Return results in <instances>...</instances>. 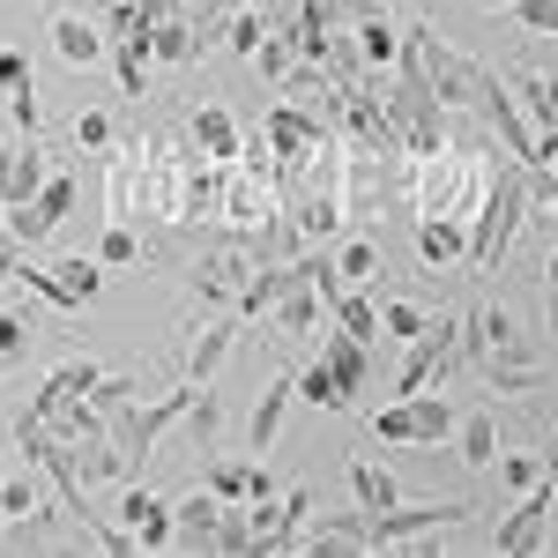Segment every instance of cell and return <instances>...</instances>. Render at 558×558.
Instances as JSON below:
<instances>
[{"label":"cell","instance_id":"obj_1","mask_svg":"<svg viewBox=\"0 0 558 558\" xmlns=\"http://www.w3.org/2000/svg\"><path fill=\"white\" fill-rule=\"evenodd\" d=\"M521 223H529V165L499 149L492 172H484V194H476V209H470V268L476 276H492L499 260L514 254Z\"/></svg>","mask_w":558,"mask_h":558},{"label":"cell","instance_id":"obj_2","mask_svg":"<svg viewBox=\"0 0 558 558\" xmlns=\"http://www.w3.org/2000/svg\"><path fill=\"white\" fill-rule=\"evenodd\" d=\"M194 395H202V387L179 380V387H165V395H149V402H128V410H112V417H105V432L120 439V454L134 462V476H142V462H149V454H157V439H165V432L186 425Z\"/></svg>","mask_w":558,"mask_h":558},{"label":"cell","instance_id":"obj_3","mask_svg":"<svg viewBox=\"0 0 558 558\" xmlns=\"http://www.w3.org/2000/svg\"><path fill=\"white\" fill-rule=\"evenodd\" d=\"M105 60H112V75H120V97H149L157 23L142 15V0H112V8H105Z\"/></svg>","mask_w":558,"mask_h":558},{"label":"cell","instance_id":"obj_4","mask_svg":"<svg viewBox=\"0 0 558 558\" xmlns=\"http://www.w3.org/2000/svg\"><path fill=\"white\" fill-rule=\"evenodd\" d=\"M454 402L439 395V387H425V395H395L380 417H373V432H380L387 447H447L454 439Z\"/></svg>","mask_w":558,"mask_h":558},{"label":"cell","instance_id":"obj_5","mask_svg":"<svg viewBox=\"0 0 558 558\" xmlns=\"http://www.w3.org/2000/svg\"><path fill=\"white\" fill-rule=\"evenodd\" d=\"M476 507L470 499H395L380 514H365V536H373V551H395V544H417L432 529H454V521H470Z\"/></svg>","mask_w":558,"mask_h":558},{"label":"cell","instance_id":"obj_6","mask_svg":"<svg viewBox=\"0 0 558 558\" xmlns=\"http://www.w3.org/2000/svg\"><path fill=\"white\" fill-rule=\"evenodd\" d=\"M462 365V320H425V336L402 343V365H395V395H425L447 373Z\"/></svg>","mask_w":558,"mask_h":558},{"label":"cell","instance_id":"obj_7","mask_svg":"<svg viewBox=\"0 0 558 558\" xmlns=\"http://www.w3.org/2000/svg\"><path fill=\"white\" fill-rule=\"evenodd\" d=\"M551 507H558V484H551V470H544L514 499V514L499 521V536H492L499 558H536V551H544V536H551Z\"/></svg>","mask_w":558,"mask_h":558},{"label":"cell","instance_id":"obj_8","mask_svg":"<svg viewBox=\"0 0 558 558\" xmlns=\"http://www.w3.org/2000/svg\"><path fill=\"white\" fill-rule=\"evenodd\" d=\"M260 268V254H254V239H223L216 254H202L194 260V299L202 305H239V291H246V276Z\"/></svg>","mask_w":558,"mask_h":558},{"label":"cell","instance_id":"obj_9","mask_svg":"<svg viewBox=\"0 0 558 558\" xmlns=\"http://www.w3.org/2000/svg\"><path fill=\"white\" fill-rule=\"evenodd\" d=\"M68 209H75V179H68V172H52V179L38 186V194H31V202H15V209H0V216H8L15 246H45V239H52V231L68 223Z\"/></svg>","mask_w":558,"mask_h":558},{"label":"cell","instance_id":"obj_10","mask_svg":"<svg viewBox=\"0 0 558 558\" xmlns=\"http://www.w3.org/2000/svg\"><path fill=\"white\" fill-rule=\"evenodd\" d=\"M45 38H52V60L60 68H97L105 60V23H89L83 8H52L45 15Z\"/></svg>","mask_w":558,"mask_h":558},{"label":"cell","instance_id":"obj_11","mask_svg":"<svg viewBox=\"0 0 558 558\" xmlns=\"http://www.w3.org/2000/svg\"><path fill=\"white\" fill-rule=\"evenodd\" d=\"M120 521L134 529V544H142V551H165V544H179L172 499H157V492H142V476H134L128 492H120Z\"/></svg>","mask_w":558,"mask_h":558},{"label":"cell","instance_id":"obj_12","mask_svg":"<svg viewBox=\"0 0 558 558\" xmlns=\"http://www.w3.org/2000/svg\"><path fill=\"white\" fill-rule=\"evenodd\" d=\"M291 402H299V373H283V380L260 387L254 417H246V454H260V462H268V447L283 439V417H291Z\"/></svg>","mask_w":558,"mask_h":558},{"label":"cell","instance_id":"obj_13","mask_svg":"<svg viewBox=\"0 0 558 558\" xmlns=\"http://www.w3.org/2000/svg\"><path fill=\"white\" fill-rule=\"evenodd\" d=\"M45 149H38V134H23L15 149H0V209H15V202H31L45 186Z\"/></svg>","mask_w":558,"mask_h":558},{"label":"cell","instance_id":"obj_14","mask_svg":"<svg viewBox=\"0 0 558 558\" xmlns=\"http://www.w3.org/2000/svg\"><path fill=\"white\" fill-rule=\"evenodd\" d=\"M417 260L425 268L470 260V216H417Z\"/></svg>","mask_w":558,"mask_h":558},{"label":"cell","instance_id":"obj_15","mask_svg":"<svg viewBox=\"0 0 558 558\" xmlns=\"http://www.w3.org/2000/svg\"><path fill=\"white\" fill-rule=\"evenodd\" d=\"M239 328H246V320H239V313L223 305L209 328L194 336V350H186V380H194V387H209V380H216V365H223V357H231V343H239Z\"/></svg>","mask_w":558,"mask_h":558},{"label":"cell","instance_id":"obj_16","mask_svg":"<svg viewBox=\"0 0 558 558\" xmlns=\"http://www.w3.org/2000/svg\"><path fill=\"white\" fill-rule=\"evenodd\" d=\"M172 521H179V551H216V521H223V499H216L209 484H202V492L172 499Z\"/></svg>","mask_w":558,"mask_h":558},{"label":"cell","instance_id":"obj_17","mask_svg":"<svg viewBox=\"0 0 558 558\" xmlns=\"http://www.w3.org/2000/svg\"><path fill=\"white\" fill-rule=\"evenodd\" d=\"M454 462H470V470H499V417H492V410L454 417Z\"/></svg>","mask_w":558,"mask_h":558},{"label":"cell","instance_id":"obj_18","mask_svg":"<svg viewBox=\"0 0 558 558\" xmlns=\"http://www.w3.org/2000/svg\"><path fill=\"white\" fill-rule=\"evenodd\" d=\"M299 551H328V558L373 551V536H365V514H350V521H305V529H299Z\"/></svg>","mask_w":558,"mask_h":558},{"label":"cell","instance_id":"obj_19","mask_svg":"<svg viewBox=\"0 0 558 558\" xmlns=\"http://www.w3.org/2000/svg\"><path fill=\"white\" fill-rule=\"evenodd\" d=\"M507 83H514L521 112H529V128H536V134L558 128V75H551V68H514Z\"/></svg>","mask_w":558,"mask_h":558},{"label":"cell","instance_id":"obj_20","mask_svg":"<svg viewBox=\"0 0 558 558\" xmlns=\"http://www.w3.org/2000/svg\"><path fill=\"white\" fill-rule=\"evenodd\" d=\"M350 499H357V514H380V507H395V499H402V484H395V470H387V462L350 454Z\"/></svg>","mask_w":558,"mask_h":558},{"label":"cell","instance_id":"obj_21","mask_svg":"<svg viewBox=\"0 0 558 558\" xmlns=\"http://www.w3.org/2000/svg\"><path fill=\"white\" fill-rule=\"evenodd\" d=\"M202 45H209V23H202V15H186V8L157 23V60H165V68H186V60H202Z\"/></svg>","mask_w":558,"mask_h":558},{"label":"cell","instance_id":"obj_22","mask_svg":"<svg viewBox=\"0 0 558 558\" xmlns=\"http://www.w3.org/2000/svg\"><path fill=\"white\" fill-rule=\"evenodd\" d=\"M373 343H357L350 328H336V336H320V357L336 365V380H343V395H365V373H373V357H365Z\"/></svg>","mask_w":558,"mask_h":558},{"label":"cell","instance_id":"obj_23","mask_svg":"<svg viewBox=\"0 0 558 558\" xmlns=\"http://www.w3.org/2000/svg\"><path fill=\"white\" fill-rule=\"evenodd\" d=\"M239 142H246V128H239L223 105H202V112H194V149H202V157H239Z\"/></svg>","mask_w":558,"mask_h":558},{"label":"cell","instance_id":"obj_24","mask_svg":"<svg viewBox=\"0 0 558 558\" xmlns=\"http://www.w3.org/2000/svg\"><path fill=\"white\" fill-rule=\"evenodd\" d=\"M476 373L492 380V395H536L544 387V357H484Z\"/></svg>","mask_w":558,"mask_h":558},{"label":"cell","instance_id":"obj_25","mask_svg":"<svg viewBox=\"0 0 558 558\" xmlns=\"http://www.w3.org/2000/svg\"><path fill=\"white\" fill-rule=\"evenodd\" d=\"M350 31H357V52H365V75H380V68L402 60V31H395L387 15H365V23H350Z\"/></svg>","mask_w":558,"mask_h":558},{"label":"cell","instance_id":"obj_26","mask_svg":"<svg viewBox=\"0 0 558 558\" xmlns=\"http://www.w3.org/2000/svg\"><path fill=\"white\" fill-rule=\"evenodd\" d=\"M299 402H313V410H350V395H343V380H336L328 357H305L299 365Z\"/></svg>","mask_w":558,"mask_h":558},{"label":"cell","instance_id":"obj_27","mask_svg":"<svg viewBox=\"0 0 558 558\" xmlns=\"http://www.w3.org/2000/svg\"><path fill=\"white\" fill-rule=\"evenodd\" d=\"M186 439H194V454L209 462V454H223V402H216L209 387L194 395V410H186Z\"/></svg>","mask_w":558,"mask_h":558},{"label":"cell","instance_id":"obj_28","mask_svg":"<svg viewBox=\"0 0 558 558\" xmlns=\"http://www.w3.org/2000/svg\"><path fill=\"white\" fill-rule=\"evenodd\" d=\"M216 551L223 558H254V507L246 499H223V521H216Z\"/></svg>","mask_w":558,"mask_h":558},{"label":"cell","instance_id":"obj_29","mask_svg":"<svg viewBox=\"0 0 558 558\" xmlns=\"http://www.w3.org/2000/svg\"><path fill=\"white\" fill-rule=\"evenodd\" d=\"M209 492L216 499H254V454H209Z\"/></svg>","mask_w":558,"mask_h":558},{"label":"cell","instance_id":"obj_30","mask_svg":"<svg viewBox=\"0 0 558 558\" xmlns=\"http://www.w3.org/2000/svg\"><path fill=\"white\" fill-rule=\"evenodd\" d=\"M97 260H105V268H134V260H142V239H134V223L105 216V231H97Z\"/></svg>","mask_w":558,"mask_h":558},{"label":"cell","instance_id":"obj_31","mask_svg":"<svg viewBox=\"0 0 558 558\" xmlns=\"http://www.w3.org/2000/svg\"><path fill=\"white\" fill-rule=\"evenodd\" d=\"M254 68H260L276 89L291 83V68H299V45H291V31H268V38H260V52H254Z\"/></svg>","mask_w":558,"mask_h":558},{"label":"cell","instance_id":"obj_32","mask_svg":"<svg viewBox=\"0 0 558 558\" xmlns=\"http://www.w3.org/2000/svg\"><path fill=\"white\" fill-rule=\"evenodd\" d=\"M52 276L68 283V299H75V305H89L97 291H105V260H83V254H75V260H52Z\"/></svg>","mask_w":558,"mask_h":558},{"label":"cell","instance_id":"obj_33","mask_svg":"<svg viewBox=\"0 0 558 558\" xmlns=\"http://www.w3.org/2000/svg\"><path fill=\"white\" fill-rule=\"evenodd\" d=\"M336 268H343V283H380V246L373 239H343L336 246Z\"/></svg>","mask_w":558,"mask_h":558},{"label":"cell","instance_id":"obj_34","mask_svg":"<svg viewBox=\"0 0 558 558\" xmlns=\"http://www.w3.org/2000/svg\"><path fill=\"white\" fill-rule=\"evenodd\" d=\"M425 320H432V313H425L417 299H387V305H380V328L395 336V343H410V336H425Z\"/></svg>","mask_w":558,"mask_h":558},{"label":"cell","instance_id":"obj_35","mask_svg":"<svg viewBox=\"0 0 558 558\" xmlns=\"http://www.w3.org/2000/svg\"><path fill=\"white\" fill-rule=\"evenodd\" d=\"M0 514H8V521L38 514V470H31V462H23V476H8V484H0Z\"/></svg>","mask_w":558,"mask_h":558},{"label":"cell","instance_id":"obj_36","mask_svg":"<svg viewBox=\"0 0 558 558\" xmlns=\"http://www.w3.org/2000/svg\"><path fill=\"white\" fill-rule=\"evenodd\" d=\"M268 31H276V23H268V15H260V8H246V15H239V23H231V31H223V45H231V52H239V60H254V52H260V38H268Z\"/></svg>","mask_w":558,"mask_h":558},{"label":"cell","instance_id":"obj_37","mask_svg":"<svg viewBox=\"0 0 558 558\" xmlns=\"http://www.w3.org/2000/svg\"><path fill=\"white\" fill-rule=\"evenodd\" d=\"M499 476H507L514 492H529V484L544 476V454H521V447H499Z\"/></svg>","mask_w":558,"mask_h":558},{"label":"cell","instance_id":"obj_38","mask_svg":"<svg viewBox=\"0 0 558 558\" xmlns=\"http://www.w3.org/2000/svg\"><path fill=\"white\" fill-rule=\"evenodd\" d=\"M75 149H112V112H75Z\"/></svg>","mask_w":558,"mask_h":558},{"label":"cell","instance_id":"obj_39","mask_svg":"<svg viewBox=\"0 0 558 558\" xmlns=\"http://www.w3.org/2000/svg\"><path fill=\"white\" fill-rule=\"evenodd\" d=\"M23 350H31V313H8V305H0V357L15 365Z\"/></svg>","mask_w":558,"mask_h":558},{"label":"cell","instance_id":"obj_40","mask_svg":"<svg viewBox=\"0 0 558 558\" xmlns=\"http://www.w3.org/2000/svg\"><path fill=\"white\" fill-rule=\"evenodd\" d=\"M15 89H38L31 60H23V45H0V97H15Z\"/></svg>","mask_w":558,"mask_h":558},{"label":"cell","instance_id":"obj_41","mask_svg":"<svg viewBox=\"0 0 558 558\" xmlns=\"http://www.w3.org/2000/svg\"><path fill=\"white\" fill-rule=\"evenodd\" d=\"M507 8H514L536 38H558V0H507Z\"/></svg>","mask_w":558,"mask_h":558},{"label":"cell","instance_id":"obj_42","mask_svg":"<svg viewBox=\"0 0 558 558\" xmlns=\"http://www.w3.org/2000/svg\"><path fill=\"white\" fill-rule=\"evenodd\" d=\"M8 120H15V134H38V89H15L8 97Z\"/></svg>","mask_w":558,"mask_h":558},{"label":"cell","instance_id":"obj_43","mask_svg":"<svg viewBox=\"0 0 558 558\" xmlns=\"http://www.w3.org/2000/svg\"><path fill=\"white\" fill-rule=\"evenodd\" d=\"M246 8H260V15H268V23H276V31H283V23H291V15H299V0H246Z\"/></svg>","mask_w":558,"mask_h":558},{"label":"cell","instance_id":"obj_44","mask_svg":"<svg viewBox=\"0 0 558 558\" xmlns=\"http://www.w3.org/2000/svg\"><path fill=\"white\" fill-rule=\"evenodd\" d=\"M179 8H186V0H142V15H149V23H165V15H179Z\"/></svg>","mask_w":558,"mask_h":558},{"label":"cell","instance_id":"obj_45","mask_svg":"<svg viewBox=\"0 0 558 558\" xmlns=\"http://www.w3.org/2000/svg\"><path fill=\"white\" fill-rule=\"evenodd\" d=\"M365 15H387V0H350V23H365Z\"/></svg>","mask_w":558,"mask_h":558},{"label":"cell","instance_id":"obj_46","mask_svg":"<svg viewBox=\"0 0 558 558\" xmlns=\"http://www.w3.org/2000/svg\"><path fill=\"white\" fill-rule=\"evenodd\" d=\"M544 291H558V246H551V260H544Z\"/></svg>","mask_w":558,"mask_h":558},{"label":"cell","instance_id":"obj_47","mask_svg":"<svg viewBox=\"0 0 558 558\" xmlns=\"http://www.w3.org/2000/svg\"><path fill=\"white\" fill-rule=\"evenodd\" d=\"M209 8H216V0H186V15H202V23H209Z\"/></svg>","mask_w":558,"mask_h":558},{"label":"cell","instance_id":"obj_48","mask_svg":"<svg viewBox=\"0 0 558 558\" xmlns=\"http://www.w3.org/2000/svg\"><path fill=\"white\" fill-rule=\"evenodd\" d=\"M8 246H15V231H8V216H0V254H8Z\"/></svg>","mask_w":558,"mask_h":558},{"label":"cell","instance_id":"obj_49","mask_svg":"<svg viewBox=\"0 0 558 558\" xmlns=\"http://www.w3.org/2000/svg\"><path fill=\"white\" fill-rule=\"evenodd\" d=\"M476 8H507V0H476Z\"/></svg>","mask_w":558,"mask_h":558},{"label":"cell","instance_id":"obj_50","mask_svg":"<svg viewBox=\"0 0 558 558\" xmlns=\"http://www.w3.org/2000/svg\"><path fill=\"white\" fill-rule=\"evenodd\" d=\"M0 544H8V514H0Z\"/></svg>","mask_w":558,"mask_h":558},{"label":"cell","instance_id":"obj_51","mask_svg":"<svg viewBox=\"0 0 558 558\" xmlns=\"http://www.w3.org/2000/svg\"><path fill=\"white\" fill-rule=\"evenodd\" d=\"M0 484H8V454H0Z\"/></svg>","mask_w":558,"mask_h":558}]
</instances>
